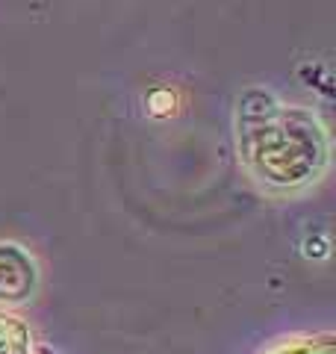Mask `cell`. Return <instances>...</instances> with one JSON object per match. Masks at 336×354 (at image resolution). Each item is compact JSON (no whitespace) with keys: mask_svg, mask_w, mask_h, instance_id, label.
I'll return each mask as SVG.
<instances>
[{"mask_svg":"<svg viewBox=\"0 0 336 354\" xmlns=\"http://www.w3.org/2000/svg\"><path fill=\"white\" fill-rule=\"evenodd\" d=\"M239 162L265 195L292 198L312 189L330 165V139L321 118L286 104L268 88H245L233 113Z\"/></svg>","mask_w":336,"mask_h":354,"instance_id":"obj_1","label":"cell"},{"mask_svg":"<svg viewBox=\"0 0 336 354\" xmlns=\"http://www.w3.org/2000/svg\"><path fill=\"white\" fill-rule=\"evenodd\" d=\"M41 269L27 245L0 239V310H15L30 304L39 292Z\"/></svg>","mask_w":336,"mask_h":354,"instance_id":"obj_2","label":"cell"},{"mask_svg":"<svg viewBox=\"0 0 336 354\" xmlns=\"http://www.w3.org/2000/svg\"><path fill=\"white\" fill-rule=\"evenodd\" d=\"M260 354H336V337L330 330H301L274 339Z\"/></svg>","mask_w":336,"mask_h":354,"instance_id":"obj_3","label":"cell"},{"mask_svg":"<svg viewBox=\"0 0 336 354\" xmlns=\"http://www.w3.org/2000/svg\"><path fill=\"white\" fill-rule=\"evenodd\" d=\"M36 330L15 310H0V354H36Z\"/></svg>","mask_w":336,"mask_h":354,"instance_id":"obj_4","label":"cell"},{"mask_svg":"<svg viewBox=\"0 0 336 354\" xmlns=\"http://www.w3.org/2000/svg\"><path fill=\"white\" fill-rule=\"evenodd\" d=\"M36 354H50V351H36Z\"/></svg>","mask_w":336,"mask_h":354,"instance_id":"obj_5","label":"cell"}]
</instances>
